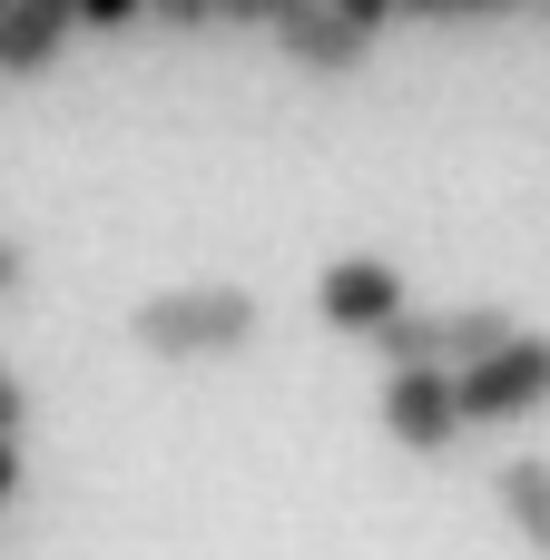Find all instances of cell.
Wrapping results in <instances>:
<instances>
[{
    "label": "cell",
    "instance_id": "8",
    "mask_svg": "<svg viewBox=\"0 0 550 560\" xmlns=\"http://www.w3.org/2000/svg\"><path fill=\"white\" fill-rule=\"evenodd\" d=\"M492 502H502L512 541H522L531 560H550V463L541 453H512V463L492 472Z\"/></svg>",
    "mask_w": 550,
    "mask_h": 560
},
{
    "label": "cell",
    "instance_id": "7",
    "mask_svg": "<svg viewBox=\"0 0 550 560\" xmlns=\"http://www.w3.org/2000/svg\"><path fill=\"white\" fill-rule=\"evenodd\" d=\"M69 39H79V0H10V30H0V79H49Z\"/></svg>",
    "mask_w": 550,
    "mask_h": 560
},
{
    "label": "cell",
    "instance_id": "10",
    "mask_svg": "<svg viewBox=\"0 0 550 560\" xmlns=\"http://www.w3.org/2000/svg\"><path fill=\"white\" fill-rule=\"evenodd\" d=\"M295 10H315V0H217V30H266L276 39Z\"/></svg>",
    "mask_w": 550,
    "mask_h": 560
},
{
    "label": "cell",
    "instance_id": "17",
    "mask_svg": "<svg viewBox=\"0 0 550 560\" xmlns=\"http://www.w3.org/2000/svg\"><path fill=\"white\" fill-rule=\"evenodd\" d=\"M0 30H10V0H0Z\"/></svg>",
    "mask_w": 550,
    "mask_h": 560
},
{
    "label": "cell",
    "instance_id": "18",
    "mask_svg": "<svg viewBox=\"0 0 550 560\" xmlns=\"http://www.w3.org/2000/svg\"><path fill=\"white\" fill-rule=\"evenodd\" d=\"M531 10H550V0H531Z\"/></svg>",
    "mask_w": 550,
    "mask_h": 560
},
{
    "label": "cell",
    "instance_id": "2",
    "mask_svg": "<svg viewBox=\"0 0 550 560\" xmlns=\"http://www.w3.org/2000/svg\"><path fill=\"white\" fill-rule=\"evenodd\" d=\"M512 335H522L512 305H403V315L374 335V354H384V364H443V374H463V364H482V354L512 345Z\"/></svg>",
    "mask_w": 550,
    "mask_h": 560
},
{
    "label": "cell",
    "instance_id": "12",
    "mask_svg": "<svg viewBox=\"0 0 550 560\" xmlns=\"http://www.w3.org/2000/svg\"><path fill=\"white\" fill-rule=\"evenodd\" d=\"M138 20H148V0H79V30H108V39H118V30H138Z\"/></svg>",
    "mask_w": 550,
    "mask_h": 560
},
{
    "label": "cell",
    "instance_id": "6",
    "mask_svg": "<svg viewBox=\"0 0 550 560\" xmlns=\"http://www.w3.org/2000/svg\"><path fill=\"white\" fill-rule=\"evenodd\" d=\"M276 59H285L295 79H354V69L374 59V30L344 20L335 0H315V10H295V20L276 30Z\"/></svg>",
    "mask_w": 550,
    "mask_h": 560
},
{
    "label": "cell",
    "instance_id": "13",
    "mask_svg": "<svg viewBox=\"0 0 550 560\" xmlns=\"http://www.w3.org/2000/svg\"><path fill=\"white\" fill-rule=\"evenodd\" d=\"M335 10H344V20H364V30H374V39H384V30H394V20H403V0H335Z\"/></svg>",
    "mask_w": 550,
    "mask_h": 560
},
{
    "label": "cell",
    "instance_id": "16",
    "mask_svg": "<svg viewBox=\"0 0 550 560\" xmlns=\"http://www.w3.org/2000/svg\"><path fill=\"white\" fill-rule=\"evenodd\" d=\"M20 492V433H0V502Z\"/></svg>",
    "mask_w": 550,
    "mask_h": 560
},
{
    "label": "cell",
    "instance_id": "3",
    "mask_svg": "<svg viewBox=\"0 0 550 560\" xmlns=\"http://www.w3.org/2000/svg\"><path fill=\"white\" fill-rule=\"evenodd\" d=\"M550 404V335H512V345H492L482 364H463V423L472 433H502V423H531Z\"/></svg>",
    "mask_w": 550,
    "mask_h": 560
},
{
    "label": "cell",
    "instance_id": "15",
    "mask_svg": "<svg viewBox=\"0 0 550 560\" xmlns=\"http://www.w3.org/2000/svg\"><path fill=\"white\" fill-rule=\"evenodd\" d=\"M20 285H30V246H20V236H0V305H10Z\"/></svg>",
    "mask_w": 550,
    "mask_h": 560
},
{
    "label": "cell",
    "instance_id": "4",
    "mask_svg": "<svg viewBox=\"0 0 550 560\" xmlns=\"http://www.w3.org/2000/svg\"><path fill=\"white\" fill-rule=\"evenodd\" d=\"M384 433H394V453H453L472 423H463V374H443V364H384Z\"/></svg>",
    "mask_w": 550,
    "mask_h": 560
},
{
    "label": "cell",
    "instance_id": "11",
    "mask_svg": "<svg viewBox=\"0 0 550 560\" xmlns=\"http://www.w3.org/2000/svg\"><path fill=\"white\" fill-rule=\"evenodd\" d=\"M148 20L177 30V39H197V30H217V0H148Z\"/></svg>",
    "mask_w": 550,
    "mask_h": 560
},
{
    "label": "cell",
    "instance_id": "1",
    "mask_svg": "<svg viewBox=\"0 0 550 560\" xmlns=\"http://www.w3.org/2000/svg\"><path fill=\"white\" fill-rule=\"evenodd\" d=\"M256 335H266V305L246 285H157L128 305V345L148 364H236L256 354Z\"/></svg>",
    "mask_w": 550,
    "mask_h": 560
},
{
    "label": "cell",
    "instance_id": "5",
    "mask_svg": "<svg viewBox=\"0 0 550 560\" xmlns=\"http://www.w3.org/2000/svg\"><path fill=\"white\" fill-rule=\"evenodd\" d=\"M403 305H413V295H403V266H394V256H335V266L315 276V315H325L335 335H354V345H374Z\"/></svg>",
    "mask_w": 550,
    "mask_h": 560
},
{
    "label": "cell",
    "instance_id": "14",
    "mask_svg": "<svg viewBox=\"0 0 550 560\" xmlns=\"http://www.w3.org/2000/svg\"><path fill=\"white\" fill-rule=\"evenodd\" d=\"M30 423V394H20V374H10V354H0V433H20Z\"/></svg>",
    "mask_w": 550,
    "mask_h": 560
},
{
    "label": "cell",
    "instance_id": "9",
    "mask_svg": "<svg viewBox=\"0 0 550 560\" xmlns=\"http://www.w3.org/2000/svg\"><path fill=\"white\" fill-rule=\"evenodd\" d=\"M512 10H531V0H403V20H423V30H463V20H512Z\"/></svg>",
    "mask_w": 550,
    "mask_h": 560
}]
</instances>
